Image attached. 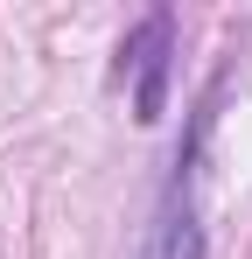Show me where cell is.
I'll return each instance as SVG.
<instances>
[{
  "mask_svg": "<svg viewBox=\"0 0 252 259\" xmlns=\"http://www.w3.org/2000/svg\"><path fill=\"white\" fill-rule=\"evenodd\" d=\"M203 126H210V112H196V133H189V147L175 154V175H168L147 259H203V217H196V147H203Z\"/></svg>",
  "mask_w": 252,
  "mask_h": 259,
  "instance_id": "obj_1",
  "label": "cell"
},
{
  "mask_svg": "<svg viewBox=\"0 0 252 259\" xmlns=\"http://www.w3.org/2000/svg\"><path fill=\"white\" fill-rule=\"evenodd\" d=\"M119 56H126L119 70H133V119L154 126L168 112V77H175V14L168 7H147V21L126 35Z\"/></svg>",
  "mask_w": 252,
  "mask_h": 259,
  "instance_id": "obj_2",
  "label": "cell"
}]
</instances>
